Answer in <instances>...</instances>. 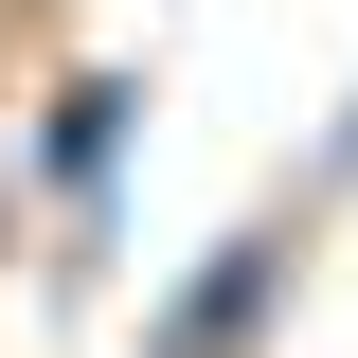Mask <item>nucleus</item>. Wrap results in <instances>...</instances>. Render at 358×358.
<instances>
[{
	"mask_svg": "<svg viewBox=\"0 0 358 358\" xmlns=\"http://www.w3.org/2000/svg\"><path fill=\"white\" fill-rule=\"evenodd\" d=\"M287 305H305V197H287V215H233L215 251L179 268L162 305H143V358H268Z\"/></svg>",
	"mask_w": 358,
	"mask_h": 358,
	"instance_id": "nucleus-1",
	"label": "nucleus"
},
{
	"mask_svg": "<svg viewBox=\"0 0 358 358\" xmlns=\"http://www.w3.org/2000/svg\"><path fill=\"white\" fill-rule=\"evenodd\" d=\"M0 251H18V179H0Z\"/></svg>",
	"mask_w": 358,
	"mask_h": 358,
	"instance_id": "nucleus-4",
	"label": "nucleus"
},
{
	"mask_svg": "<svg viewBox=\"0 0 358 358\" xmlns=\"http://www.w3.org/2000/svg\"><path fill=\"white\" fill-rule=\"evenodd\" d=\"M341 179H358V90H341V126H322V179H305V197H341Z\"/></svg>",
	"mask_w": 358,
	"mask_h": 358,
	"instance_id": "nucleus-3",
	"label": "nucleus"
},
{
	"mask_svg": "<svg viewBox=\"0 0 358 358\" xmlns=\"http://www.w3.org/2000/svg\"><path fill=\"white\" fill-rule=\"evenodd\" d=\"M126 143H143V72H54V108H36V179H54V215H72V251H108Z\"/></svg>",
	"mask_w": 358,
	"mask_h": 358,
	"instance_id": "nucleus-2",
	"label": "nucleus"
}]
</instances>
